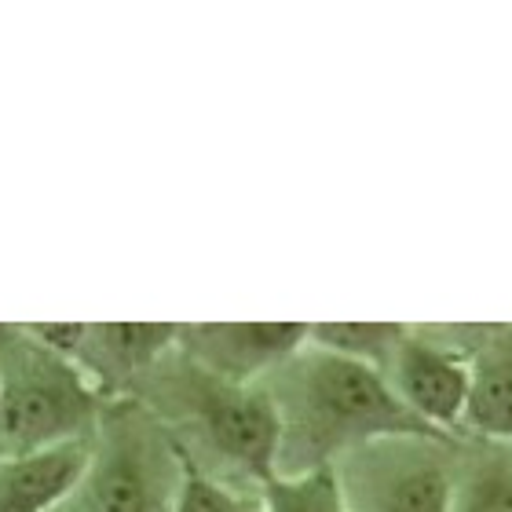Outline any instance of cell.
I'll list each match as a JSON object with an SVG mask.
<instances>
[{
  "instance_id": "cell-1",
  "label": "cell",
  "mask_w": 512,
  "mask_h": 512,
  "mask_svg": "<svg viewBox=\"0 0 512 512\" xmlns=\"http://www.w3.org/2000/svg\"><path fill=\"white\" fill-rule=\"evenodd\" d=\"M278 425L275 476L333 469L352 450L395 432H428L406 414L388 381L370 366L304 344L260 381Z\"/></svg>"
},
{
  "instance_id": "cell-2",
  "label": "cell",
  "mask_w": 512,
  "mask_h": 512,
  "mask_svg": "<svg viewBox=\"0 0 512 512\" xmlns=\"http://www.w3.org/2000/svg\"><path fill=\"white\" fill-rule=\"evenodd\" d=\"M132 399L169 428L187 469L249 491L275 476L278 425L260 384L224 381L172 348L132 388Z\"/></svg>"
},
{
  "instance_id": "cell-3",
  "label": "cell",
  "mask_w": 512,
  "mask_h": 512,
  "mask_svg": "<svg viewBox=\"0 0 512 512\" xmlns=\"http://www.w3.org/2000/svg\"><path fill=\"white\" fill-rule=\"evenodd\" d=\"M187 461L169 428L125 395L107 399L88 436L85 469L59 512H176Z\"/></svg>"
},
{
  "instance_id": "cell-4",
  "label": "cell",
  "mask_w": 512,
  "mask_h": 512,
  "mask_svg": "<svg viewBox=\"0 0 512 512\" xmlns=\"http://www.w3.org/2000/svg\"><path fill=\"white\" fill-rule=\"evenodd\" d=\"M103 395L74 363L59 359L26 333L22 322H0V450L81 443L103 410Z\"/></svg>"
},
{
  "instance_id": "cell-5",
  "label": "cell",
  "mask_w": 512,
  "mask_h": 512,
  "mask_svg": "<svg viewBox=\"0 0 512 512\" xmlns=\"http://www.w3.org/2000/svg\"><path fill=\"white\" fill-rule=\"evenodd\" d=\"M461 436L395 432L333 465L348 512H450Z\"/></svg>"
},
{
  "instance_id": "cell-6",
  "label": "cell",
  "mask_w": 512,
  "mask_h": 512,
  "mask_svg": "<svg viewBox=\"0 0 512 512\" xmlns=\"http://www.w3.org/2000/svg\"><path fill=\"white\" fill-rule=\"evenodd\" d=\"M384 381L421 428L439 436H461L472 370L450 326H406Z\"/></svg>"
},
{
  "instance_id": "cell-7",
  "label": "cell",
  "mask_w": 512,
  "mask_h": 512,
  "mask_svg": "<svg viewBox=\"0 0 512 512\" xmlns=\"http://www.w3.org/2000/svg\"><path fill=\"white\" fill-rule=\"evenodd\" d=\"M304 344V322H187L176 348L224 381L260 384Z\"/></svg>"
},
{
  "instance_id": "cell-8",
  "label": "cell",
  "mask_w": 512,
  "mask_h": 512,
  "mask_svg": "<svg viewBox=\"0 0 512 512\" xmlns=\"http://www.w3.org/2000/svg\"><path fill=\"white\" fill-rule=\"evenodd\" d=\"M176 341L180 322H85L74 366L103 399H125Z\"/></svg>"
},
{
  "instance_id": "cell-9",
  "label": "cell",
  "mask_w": 512,
  "mask_h": 512,
  "mask_svg": "<svg viewBox=\"0 0 512 512\" xmlns=\"http://www.w3.org/2000/svg\"><path fill=\"white\" fill-rule=\"evenodd\" d=\"M472 370L461 436L498 439L512 447V326H450Z\"/></svg>"
},
{
  "instance_id": "cell-10",
  "label": "cell",
  "mask_w": 512,
  "mask_h": 512,
  "mask_svg": "<svg viewBox=\"0 0 512 512\" xmlns=\"http://www.w3.org/2000/svg\"><path fill=\"white\" fill-rule=\"evenodd\" d=\"M88 439L0 458V512H59L85 469Z\"/></svg>"
},
{
  "instance_id": "cell-11",
  "label": "cell",
  "mask_w": 512,
  "mask_h": 512,
  "mask_svg": "<svg viewBox=\"0 0 512 512\" xmlns=\"http://www.w3.org/2000/svg\"><path fill=\"white\" fill-rule=\"evenodd\" d=\"M450 512H512V447L461 436Z\"/></svg>"
},
{
  "instance_id": "cell-12",
  "label": "cell",
  "mask_w": 512,
  "mask_h": 512,
  "mask_svg": "<svg viewBox=\"0 0 512 512\" xmlns=\"http://www.w3.org/2000/svg\"><path fill=\"white\" fill-rule=\"evenodd\" d=\"M403 333V322H319V326H308V341L341 359L370 366L384 377Z\"/></svg>"
},
{
  "instance_id": "cell-13",
  "label": "cell",
  "mask_w": 512,
  "mask_h": 512,
  "mask_svg": "<svg viewBox=\"0 0 512 512\" xmlns=\"http://www.w3.org/2000/svg\"><path fill=\"white\" fill-rule=\"evenodd\" d=\"M264 512H348L333 469L308 476H271L260 487Z\"/></svg>"
},
{
  "instance_id": "cell-14",
  "label": "cell",
  "mask_w": 512,
  "mask_h": 512,
  "mask_svg": "<svg viewBox=\"0 0 512 512\" xmlns=\"http://www.w3.org/2000/svg\"><path fill=\"white\" fill-rule=\"evenodd\" d=\"M176 512H264V505H260V491L231 487V483L209 480L202 472L187 469Z\"/></svg>"
},
{
  "instance_id": "cell-15",
  "label": "cell",
  "mask_w": 512,
  "mask_h": 512,
  "mask_svg": "<svg viewBox=\"0 0 512 512\" xmlns=\"http://www.w3.org/2000/svg\"><path fill=\"white\" fill-rule=\"evenodd\" d=\"M0 458H4V450H0Z\"/></svg>"
}]
</instances>
